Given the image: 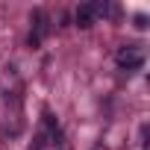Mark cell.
Instances as JSON below:
<instances>
[{
  "instance_id": "obj_1",
  "label": "cell",
  "mask_w": 150,
  "mask_h": 150,
  "mask_svg": "<svg viewBox=\"0 0 150 150\" xmlns=\"http://www.w3.org/2000/svg\"><path fill=\"white\" fill-rule=\"evenodd\" d=\"M30 21H33V33H30V47H38V44H41V38H44V35L50 33V18H47V12H44V9H33Z\"/></svg>"
},
{
  "instance_id": "obj_3",
  "label": "cell",
  "mask_w": 150,
  "mask_h": 150,
  "mask_svg": "<svg viewBox=\"0 0 150 150\" xmlns=\"http://www.w3.org/2000/svg\"><path fill=\"white\" fill-rule=\"evenodd\" d=\"M91 24H94V9H91V3H83L77 9V27L80 30H88Z\"/></svg>"
},
{
  "instance_id": "obj_4",
  "label": "cell",
  "mask_w": 150,
  "mask_h": 150,
  "mask_svg": "<svg viewBox=\"0 0 150 150\" xmlns=\"http://www.w3.org/2000/svg\"><path fill=\"white\" fill-rule=\"evenodd\" d=\"M132 27H135V30H147V15H141V12H138V15L132 18Z\"/></svg>"
},
{
  "instance_id": "obj_2",
  "label": "cell",
  "mask_w": 150,
  "mask_h": 150,
  "mask_svg": "<svg viewBox=\"0 0 150 150\" xmlns=\"http://www.w3.org/2000/svg\"><path fill=\"white\" fill-rule=\"evenodd\" d=\"M115 62H118V68H124V71H138V68L144 65V53H141L138 47H121L118 56H115Z\"/></svg>"
}]
</instances>
